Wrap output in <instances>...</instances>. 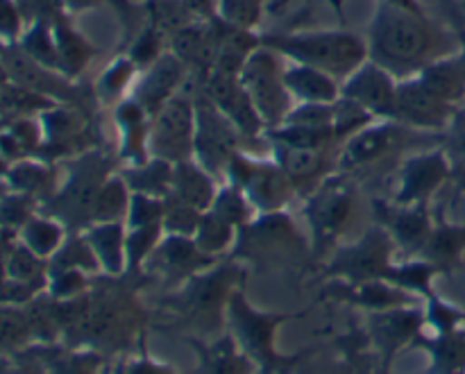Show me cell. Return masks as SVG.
Returning a JSON list of instances; mask_svg holds the SVG:
<instances>
[{
	"mask_svg": "<svg viewBox=\"0 0 465 374\" xmlns=\"http://www.w3.org/2000/svg\"><path fill=\"white\" fill-rule=\"evenodd\" d=\"M227 118L236 125V130L243 134V139L248 141L250 148L257 143L266 145L263 141V127L262 118H259L257 109L250 103L248 94H245L243 84H241V77L234 73H223V71H212L203 82H193Z\"/></svg>",
	"mask_w": 465,
	"mask_h": 374,
	"instance_id": "e0dca14e",
	"label": "cell"
},
{
	"mask_svg": "<svg viewBox=\"0 0 465 374\" xmlns=\"http://www.w3.org/2000/svg\"><path fill=\"white\" fill-rule=\"evenodd\" d=\"M32 330L23 307L0 304V352H18L32 343Z\"/></svg>",
	"mask_w": 465,
	"mask_h": 374,
	"instance_id": "60d3db41",
	"label": "cell"
},
{
	"mask_svg": "<svg viewBox=\"0 0 465 374\" xmlns=\"http://www.w3.org/2000/svg\"><path fill=\"white\" fill-rule=\"evenodd\" d=\"M195 352H200V374H248L250 359L236 352L232 339H221L216 343H203L189 339Z\"/></svg>",
	"mask_w": 465,
	"mask_h": 374,
	"instance_id": "d590c367",
	"label": "cell"
},
{
	"mask_svg": "<svg viewBox=\"0 0 465 374\" xmlns=\"http://www.w3.org/2000/svg\"><path fill=\"white\" fill-rule=\"evenodd\" d=\"M182 3L189 5V7L203 18H209L216 14V0H182Z\"/></svg>",
	"mask_w": 465,
	"mask_h": 374,
	"instance_id": "9f6ffc18",
	"label": "cell"
},
{
	"mask_svg": "<svg viewBox=\"0 0 465 374\" xmlns=\"http://www.w3.org/2000/svg\"><path fill=\"white\" fill-rule=\"evenodd\" d=\"M207 212L216 213L218 218L227 221L230 225H234L236 230L245 227L248 222H252L254 218L259 216L254 204L250 202V198L245 195L243 189L234 184H227V182H221L216 191V198H213L212 207Z\"/></svg>",
	"mask_w": 465,
	"mask_h": 374,
	"instance_id": "74e56055",
	"label": "cell"
},
{
	"mask_svg": "<svg viewBox=\"0 0 465 374\" xmlns=\"http://www.w3.org/2000/svg\"><path fill=\"white\" fill-rule=\"evenodd\" d=\"M440 148L445 150L448 159L452 162L454 171L465 168V107L457 109L448 130L440 134Z\"/></svg>",
	"mask_w": 465,
	"mask_h": 374,
	"instance_id": "c3c4849f",
	"label": "cell"
},
{
	"mask_svg": "<svg viewBox=\"0 0 465 374\" xmlns=\"http://www.w3.org/2000/svg\"><path fill=\"white\" fill-rule=\"evenodd\" d=\"M268 154L282 166V171L291 177L298 198L312 193L325 177L336 172V157L339 150H304L291 148L282 143H266Z\"/></svg>",
	"mask_w": 465,
	"mask_h": 374,
	"instance_id": "44dd1931",
	"label": "cell"
},
{
	"mask_svg": "<svg viewBox=\"0 0 465 374\" xmlns=\"http://www.w3.org/2000/svg\"><path fill=\"white\" fill-rule=\"evenodd\" d=\"M413 345L430 352V374H465V327L431 340L418 336Z\"/></svg>",
	"mask_w": 465,
	"mask_h": 374,
	"instance_id": "e575fe53",
	"label": "cell"
},
{
	"mask_svg": "<svg viewBox=\"0 0 465 374\" xmlns=\"http://www.w3.org/2000/svg\"><path fill=\"white\" fill-rule=\"evenodd\" d=\"M9 168H12V162H9V159L5 157L3 153H0V182H5V180H7V172H9Z\"/></svg>",
	"mask_w": 465,
	"mask_h": 374,
	"instance_id": "91938a15",
	"label": "cell"
},
{
	"mask_svg": "<svg viewBox=\"0 0 465 374\" xmlns=\"http://www.w3.org/2000/svg\"><path fill=\"white\" fill-rule=\"evenodd\" d=\"M371 327L377 348L386 354V359H391L402 345L416 343L418 334L425 327V313L409 307L389 309L372 313Z\"/></svg>",
	"mask_w": 465,
	"mask_h": 374,
	"instance_id": "484cf974",
	"label": "cell"
},
{
	"mask_svg": "<svg viewBox=\"0 0 465 374\" xmlns=\"http://www.w3.org/2000/svg\"><path fill=\"white\" fill-rule=\"evenodd\" d=\"M416 80L452 107H461L465 103V64L459 53L436 59L418 73Z\"/></svg>",
	"mask_w": 465,
	"mask_h": 374,
	"instance_id": "f1b7e54d",
	"label": "cell"
},
{
	"mask_svg": "<svg viewBox=\"0 0 465 374\" xmlns=\"http://www.w3.org/2000/svg\"><path fill=\"white\" fill-rule=\"evenodd\" d=\"M45 361L41 354L32 352L25 357H0V374H45Z\"/></svg>",
	"mask_w": 465,
	"mask_h": 374,
	"instance_id": "f907efd6",
	"label": "cell"
},
{
	"mask_svg": "<svg viewBox=\"0 0 465 374\" xmlns=\"http://www.w3.org/2000/svg\"><path fill=\"white\" fill-rule=\"evenodd\" d=\"M39 212V202L30 195L7 191L0 195V227L18 234L23 225Z\"/></svg>",
	"mask_w": 465,
	"mask_h": 374,
	"instance_id": "ee69618b",
	"label": "cell"
},
{
	"mask_svg": "<svg viewBox=\"0 0 465 374\" xmlns=\"http://www.w3.org/2000/svg\"><path fill=\"white\" fill-rule=\"evenodd\" d=\"M368 59L380 64L398 82L416 77L436 59L459 48L450 25L434 21L427 12L377 3L366 32Z\"/></svg>",
	"mask_w": 465,
	"mask_h": 374,
	"instance_id": "6da1fadb",
	"label": "cell"
},
{
	"mask_svg": "<svg viewBox=\"0 0 465 374\" xmlns=\"http://www.w3.org/2000/svg\"><path fill=\"white\" fill-rule=\"evenodd\" d=\"M425 325H431L436 336L450 334V331L459 330L465 325V311L452 304L443 302L436 295L427 298V313H425Z\"/></svg>",
	"mask_w": 465,
	"mask_h": 374,
	"instance_id": "f6af8a7d",
	"label": "cell"
},
{
	"mask_svg": "<svg viewBox=\"0 0 465 374\" xmlns=\"http://www.w3.org/2000/svg\"><path fill=\"white\" fill-rule=\"evenodd\" d=\"M66 227H64L57 218L48 216V213L44 212H36L35 216L18 230V241H21L27 250H32L36 257L45 259V261H50V259L54 257V252H57V250L62 248L64 241H66Z\"/></svg>",
	"mask_w": 465,
	"mask_h": 374,
	"instance_id": "836d02e7",
	"label": "cell"
},
{
	"mask_svg": "<svg viewBox=\"0 0 465 374\" xmlns=\"http://www.w3.org/2000/svg\"><path fill=\"white\" fill-rule=\"evenodd\" d=\"M116 374H173V370L168 366H162V363L153 361L150 357H141L136 361L125 363V366L118 368Z\"/></svg>",
	"mask_w": 465,
	"mask_h": 374,
	"instance_id": "816d5d0a",
	"label": "cell"
},
{
	"mask_svg": "<svg viewBox=\"0 0 465 374\" xmlns=\"http://www.w3.org/2000/svg\"><path fill=\"white\" fill-rule=\"evenodd\" d=\"M395 243L380 225H372L363 231V236L354 243L339 245L327 263V277H339L348 284H363V281H384L386 272L393 266L391 254Z\"/></svg>",
	"mask_w": 465,
	"mask_h": 374,
	"instance_id": "9a60e30c",
	"label": "cell"
},
{
	"mask_svg": "<svg viewBox=\"0 0 465 374\" xmlns=\"http://www.w3.org/2000/svg\"><path fill=\"white\" fill-rule=\"evenodd\" d=\"M457 109L459 107L436 98L416 77L398 82L393 118L411 130L425 132V134H443L452 123Z\"/></svg>",
	"mask_w": 465,
	"mask_h": 374,
	"instance_id": "ac0fdd59",
	"label": "cell"
},
{
	"mask_svg": "<svg viewBox=\"0 0 465 374\" xmlns=\"http://www.w3.org/2000/svg\"><path fill=\"white\" fill-rule=\"evenodd\" d=\"M213 263H216V259L200 252L193 239L163 234V239L159 241L154 252L145 261V268L150 271V277H157L159 281L163 280L168 286H177L189 281L198 272L212 268Z\"/></svg>",
	"mask_w": 465,
	"mask_h": 374,
	"instance_id": "d6986e66",
	"label": "cell"
},
{
	"mask_svg": "<svg viewBox=\"0 0 465 374\" xmlns=\"http://www.w3.org/2000/svg\"><path fill=\"white\" fill-rule=\"evenodd\" d=\"M377 3H391V5H398V7H404V9H413V12H425V7H422L420 0H377ZM327 5L334 9L336 18H339L341 25L345 27V14H343L345 0H330Z\"/></svg>",
	"mask_w": 465,
	"mask_h": 374,
	"instance_id": "f5cc1de1",
	"label": "cell"
},
{
	"mask_svg": "<svg viewBox=\"0 0 465 374\" xmlns=\"http://www.w3.org/2000/svg\"><path fill=\"white\" fill-rule=\"evenodd\" d=\"M44 361L45 366H50V374H98L100 359L94 352H71L54 359L44 357Z\"/></svg>",
	"mask_w": 465,
	"mask_h": 374,
	"instance_id": "681fc988",
	"label": "cell"
},
{
	"mask_svg": "<svg viewBox=\"0 0 465 374\" xmlns=\"http://www.w3.org/2000/svg\"><path fill=\"white\" fill-rule=\"evenodd\" d=\"M195 94V141L193 162L223 182L227 163L241 150H250L234 123L193 84Z\"/></svg>",
	"mask_w": 465,
	"mask_h": 374,
	"instance_id": "30bf717a",
	"label": "cell"
},
{
	"mask_svg": "<svg viewBox=\"0 0 465 374\" xmlns=\"http://www.w3.org/2000/svg\"><path fill=\"white\" fill-rule=\"evenodd\" d=\"M27 27L21 0H0V45H16Z\"/></svg>",
	"mask_w": 465,
	"mask_h": 374,
	"instance_id": "7dc6e473",
	"label": "cell"
},
{
	"mask_svg": "<svg viewBox=\"0 0 465 374\" xmlns=\"http://www.w3.org/2000/svg\"><path fill=\"white\" fill-rule=\"evenodd\" d=\"M465 254V225L450 222L445 209H434V225H431L430 239L422 245L420 259L436 266V271L452 275L463 266Z\"/></svg>",
	"mask_w": 465,
	"mask_h": 374,
	"instance_id": "d4e9b609",
	"label": "cell"
},
{
	"mask_svg": "<svg viewBox=\"0 0 465 374\" xmlns=\"http://www.w3.org/2000/svg\"><path fill=\"white\" fill-rule=\"evenodd\" d=\"M9 191H16V193L30 195L36 202L41 204L54 193L59 184L57 168L50 162H44L39 157H27L21 159V162L12 163L7 172V180H5Z\"/></svg>",
	"mask_w": 465,
	"mask_h": 374,
	"instance_id": "4dcf8cb0",
	"label": "cell"
},
{
	"mask_svg": "<svg viewBox=\"0 0 465 374\" xmlns=\"http://www.w3.org/2000/svg\"><path fill=\"white\" fill-rule=\"evenodd\" d=\"M50 23H53V36L54 45H57L59 73L66 75L68 80H80L82 73L100 54V50L77 30V25L73 23V16L64 12V9L54 14L50 18Z\"/></svg>",
	"mask_w": 465,
	"mask_h": 374,
	"instance_id": "cb8c5ba5",
	"label": "cell"
},
{
	"mask_svg": "<svg viewBox=\"0 0 465 374\" xmlns=\"http://www.w3.org/2000/svg\"><path fill=\"white\" fill-rule=\"evenodd\" d=\"M227 318H230L232 334L236 343L243 349L245 357L266 370L284 366L286 359L280 357L275 349V334L286 320H291V313H262L248 304L239 289L232 293L227 304Z\"/></svg>",
	"mask_w": 465,
	"mask_h": 374,
	"instance_id": "4fadbf2b",
	"label": "cell"
},
{
	"mask_svg": "<svg viewBox=\"0 0 465 374\" xmlns=\"http://www.w3.org/2000/svg\"><path fill=\"white\" fill-rule=\"evenodd\" d=\"M39 123L44 132V143L36 157L44 162H66L86 150L104 145L98 121L71 104H50L44 112H39Z\"/></svg>",
	"mask_w": 465,
	"mask_h": 374,
	"instance_id": "8fae6325",
	"label": "cell"
},
{
	"mask_svg": "<svg viewBox=\"0 0 465 374\" xmlns=\"http://www.w3.org/2000/svg\"><path fill=\"white\" fill-rule=\"evenodd\" d=\"M448 5H450V12H448L450 27H452L454 34H457V39H459V54H461V59H463V64H465V14L459 12V9H454L450 0H448Z\"/></svg>",
	"mask_w": 465,
	"mask_h": 374,
	"instance_id": "db71d44e",
	"label": "cell"
},
{
	"mask_svg": "<svg viewBox=\"0 0 465 374\" xmlns=\"http://www.w3.org/2000/svg\"><path fill=\"white\" fill-rule=\"evenodd\" d=\"M302 200V213L312 234V254L325 257L330 250L339 248V241L357 221L361 184L336 171Z\"/></svg>",
	"mask_w": 465,
	"mask_h": 374,
	"instance_id": "8992f818",
	"label": "cell"
},
{
	"mask_svg": "<svg viewBox=\"0 0 465 374\" xmlns=\"http://www.w3.org/2000/svg\"><path fill=\"white\" fill-rule=\"evenodd\" d=\"M284 82L293 103H336L341 98V82L330 73L304 64L286 62Z\"/></svg>",
	"mask_w": 465,
	"mask_h": 374,
	"instance_id": "83f0119b",
	"label": "cell"
},
{
	"mask_svg": "<svg viewBox=\"0 0 465 374\" xmlns=\"http://www.w3.org/2000/svg\"><path fill=\"white\" fill-rule=\"evenodd\" d=\"M62 9L71 16L82 12H89V9H98L100 5H104V0H59Z\"/></svg>",
	"mask_w": 465,
	"mask_h": 374,
	"instance_id": "11a10c76",
	"label": "cell"
},
{
	"mask_svg": "<svg viewBox=\"0 0 465 374\" xmlns=\"http://www.w3.org/2000/svg\"><path fill=\"white\" fill-rule=\"evenodd\" d=\"M114 125H116L118 145L116 157L121 166L141 163L150 157V127L153 116L143 109L139 100L125 98L112 109Z\"/></svg>",
	"mask_w": 465,
	"mask_h": 374,
	"instance_id": "603a6c76",
	"label": "cell"
},
{
	"mask_svg": "<svg viewBox=\"0 0 465 374\" xmlns=\"http://www.w3.org/2000/svg\"><path fill=\"white\" fill-rule=\"evenodd\" d=\"M241 280H243V268L234 263V259L218 266L213 263L212 268L184 281L177 293L163 300V304L177 316V325L180 322L186 325L184 330L213 334Z\"/></svg>",
	"mask_w": 465,
	"mask_h": 374,
	"instance_id": "5b68a950",
	"label": "cell"
},
{
	"mask_svg": "<svg viewBox=\"0 0 465 374\" xmlns=\"http://www.w3.org/2000/svg\"><path fill=\"white\" fill-rule=\"evenodd\" d=\"M62 163L64 177H59L57 189L41 204L39 212L57 218L68 231H84L91 225V213L100 189L109 175L121 168V163L116 153H107L104 145L86 150Z\"/></svg>",
	"mask_w": 465,
	"mask_h": 374,
	"instance_id": "277c9868",
	"label": "cell"
},
{
	"mask_svg": "<svg viewBox=\"0 0 465 374\" xmlns=\"http://www.w3.org/2000/svg\"><path fill=\"white\" fill-rule=\"evenodd\" d=\"M173 166L175 163L163 162V159L148 157L141 163H132V166H121L118 172L130 186L132 193L153 195V198L166 200L171 193L173 184Z\"/></svg>",
	"mask_w": 465,
	"mask_h": 374,
	"instance_id": "d6a6232c",
	"label": "cell"
},
{
	"mask_svg": "<svg viewBox=\"0 0 465 374\" xmlns=\"http://www.w3.org/2000/svg\"><path fill=\"white\" fill-rule=\"evenodd\" d=\"M236 234H239V230H236L234 225H230L227 221L218 218L216 213L204 212L203 218H200V225L193 241L200 248V252H204L207 257L218 259L223 252L234 248Z\"/></svg>",
	"mask_w": 465,
	"mask_h": 374,
	"instance_id": "ab89813d",
	"label": "cell"
},
{
	"mask_svg": "<svg viewBox=\"0 0 465 374\" xmlns=\"http://www.w3.org/2000/svg\"><path fill=\"white\" fill-rule=\"evenodd\" d=\"M218 186H221L218 177L204 171L198 162L189 159V162H180L173 166V184L168 198L180 200L198 212H207L216 198Z\"/></svg>",
	"mask_w": 465,
	"mask_h": 374,
	"instance_id": "4316f807",
	"label": "cell"
},
{
	"mask_svg": "<svg viewBox=\"0 0 465 374\" xmlns=\"http://www.w3.org/2000/svg\"><path fill=\"white\" fill-rule=\"evenodd\" d=\"M307 254V239L289 212L259 213L252 222L241 227L232 248V259L250 261L257 271L298 266Z\"/></svg>",
	"mask_w": 465,
	"mask_h": 374,
	"instance_id": "52a82bcc",
	"label": "cell"
},
{
	"mask_svg": "<svg viewBox=\"0 0 465 374\" xmlns=\"http://www.w3.org/2000/svg\"><path fill=\"white\" fill-rule=\"evenodd\" d=\"M223 182L243 189L257 213L286 212L293 198H298L293 182L282 171L280 163L271 154L257 157L250 150H241L230 159Z\"/></svg>",
	"mask_w": 465,
	"mask_h": 374,
	"instance_id": "ba28073f",
	"label": "cell"
},
{
	"mask_svg": "<svg viewBox=\"0 0 465 374\" xmlns=\"http://www.w3.org/2000/svg\"><path fill=\"white\" fill-rule=\"evenodd\" d=\"M272 0H216V14L234 25L259 30Z\"/></svg>",
	"mask_w": 465,
	"mask_h": 374,
	"instance_id": "b9f144b4",
	"label": "cell"
},
{
	"mask_svg": "<svg viewBox=\"0 0 465 374\" xmlns=\"http://www.w3.org/2000/svg\"><path fill=\"white\" fill-rule=\"evenodd\" d=\"M132 191L121 177V172L109 175L100 189L98 198H95L94 213H91V222H125L127 209H130Z\"/></svg>",
	"mask_w": 465,
	"mask_h": 374,
	"instance_id": "8d00e7d4",
	"label": "cell"
},
{
	"mask_svg": "<svg viewBox=\"0 0 465 374\" xmlns=\"http://www.w3.org/2000/svg\"><path fill=\"white\" fill-rule=\"evenodd\" d=\"M262 44L275 50L286 62L304 64L330 73L343 84L361 64L368 62L366 36L350 32L348 27L334 30H286L262 32Z\"/></svg>",
	"mask_w": 465,
	"mask_h": 374,
	"instance_id": "3957f363",
	"label": "cell"
},
{
	"mask_svg": "<svg viewBox=\"0 0 465 374\" xmlns=\"http://www.w3.org/2000/svg\"><path fill=\"white\" fill-rule=\"evenodd\" d=\"M371 212L375 225L391 236L395 248L407 254H420L434 225L431 204H398L384 195H372Z\"/></svg>",
	"mask_w": 465,
	"mask_h": 374,
	"instance_id": "2e32d148",
	"label": "cell"
},
{
	"mask_svg": "<svg viewBox=\"0 0 465 374\" xmlns=\"http://www.w3.org/2000/svg\"><path fill=\"white\" fill-rule=\"evenodd\" d=\"M82 234L89 241L98 266L109 277H121L127 271L125 222H91Z\"/></svg>",
	"mask_w": 465,
	"mask_h": 374,
	"instance_id": "f546056e",
	"label": "cell"
},
{
	"mask_svg": "<svg viewBox=\"0 0 465 374\" xmlns=\"http://www.w3.org/2000/svg\"><path fill=\"white\" fill-rule=\"evenodd\" d=\"M139 75L141 71L127 54H114L112 62L103 68V73H100V75L95 77L94 84H91L94 86V95L95 100H98L100 107L114 109L118 103L130 98Z\"/></svg>",
	"mask_w": 465,
	"mask_h": 374,
	"instance_id": "1f68e13d",
	"label": "cell"
},
{
	"mask_svg": "<svg viewBox=\"0 0 465 374\" xmlns=\"http://www.w3.org/2000/svg\"><path fill=\"white\" fill-rule=\"evenodd\" d=\"M195 141V94L193 80L173 95L153 116L150 157L180 163L193 159Z\"/></svg>",
	"mask_w": 465,
	"mask_h": 374,
	"instance_id": "7c38bea8",
	"label": "cell"
},
{
	"mask_svg": "<svg viewBox=\"0 0 465 374\" xmlns=\"http://www.w3.org/2000/svg\"><path fill=\"white\" fill-rule=\"evenodd\" d=\"M452 162L440 145L407 154L395 171V189L389 195L398 204H431L445 184L452 182Z\"/></svg>",
	"mask_w": 465,
	"mask_h": 374,
	"instance_id": "5bb4252c",
	"label": "cell"
},
{
	"mask_svg": "<svg viewBox=\"0 0 465 374\" xmlns=\"http://www.w3.org/2000/svg\"><path fill=\"white\" fill-rule=\"evenodd\" d=\"M450 184H454V198L465 195V168L452 172V182H450Z\"/></svg>",
	"mask_w": 465,
	"mask_h": 374,
	"instance_id": "680465c9",
	"label": "cell"
},
{
	"mask_svg": "<svg viewBox=\"0 0 465 374\" xmlns=\"http://www.w3.org/2000/svg\"><path fill=\"white\" fill-rule=\"evenodd\" d=\"M418 145H440V134H425L411 130L395 118H380L350 136L339 150L336 171L345 172L363 186H377L380 182L393 180L395 171L411 150Z\"/></svg>",
	"mask_w": 465,
	"mask_h": 374,
	"instance_id": "7a4b0ae2",
	"label": "cell"
},
{
	"mask_svg": "<svg viewBox=\"0 0 465 374\" xmlns=\"http://www.w3.org/2000/svg\"><path fill=\"white\" fill-rule=\"evenodd\" d=\"M313 3H316V0H302V7H300V12L295 14V18H298V16H304V14H307V12H312ZM325 3H330V0H325ZM286 5H289V0H272V3H271V9H268V14L280 12V9H282V7H286Z\"/></svg>",
	"mask_w": 465,
	"mask_h": 374,
	"instance_id": "6f0895ef",
	"label": "cell"
},
{
	"mask_svg": "<svg viewBox=\"0 0 465 374\" xmlns=\"http://www.w3.org/2000/svg\"><path fill=\"white\" fill-rule=\"evenodd\" d=\"M163 218V200L153 195L132 193L130 209L125 216V227H150L162 225Z\"/></svg>",
	"mask_w": 465,
	"mask_h": 374,
	"instance_id": "bcb514c9",
	"label": "cell"
},
{
	"mask_svg": "<svg viewBox=\"0 0 465 374\" xmlns=\"http://www.w3.org/2000/svg\"><path fill=\"white\" fill-rule=\"evenodd\" d=\"M395 95H398V80L371 59L341 84V98L361 104L375 118H393Z\"/></svg>",
	"mask_w": 465,
	"mask_h": 374,
	"instance_id": "ffe728a7",
	"label": "cell"
},
{
	"mask_svg": "<svg viewBox=\"0 0 465 374\" xmlns=\"http://www.w3.org/2000/svg\"><path fill=\"white\" fill-rule=\"evenodd\" d=\"M191 82V73L173 53L162 54L150 68H145L136 80L132 98L143 104L150 116L159 112L175 94H180Z\"/></svg>",
	"mask_w": 465,
	"mask_h": 374,
	"instance_id": "7402d4cb",
	"label": "cell"
},
{
	"mask_svg": "<svg viewBox=\"0 0 465 374\" xmlns=\"http://www.w3.org/2000/svg\"><path fill=\"white\" fill-rule=\"evenodd\" d=\"M16 45L35 62L44 64V66L53 68V71H59L57 45H54L50 18H35V21L27 23L25 32H23L21 41Z\"/></svg>",
	"mask_w": 465,
	"mask_h": 374,
	"instance_id": "f35d334b",
	"label": "cell"
},
{
	"mask_svg": "<svg viewBox=\"0 0 465 374\" xmlns=\"http://www.w3.org/2000/svg\"><path fill=\"white\" fill-rule=\"evenodd\" d=\"M203 213L204 212H198V209L189 207V204L180 202V200L166 198L163 200V218H162L163 234L193 239L195 231H198Z\"/></svg>",
	"mask_w": 465,
	"mask_h": 374,
	"instance_id": "7bdbcfd3",
	"label": "cell"
},
{
	"mask_svg": "<svg viewBox=\"0 0 465 374\" xmlns=\"http://www.w3.org/2000/svg\"><path fill=\"white\" fill-rule=\"evenodd\" d=\"M284 68L286 59L262 44L239 73L241 84L266 130L280 127L293 109V98L284 82Z\"/></svg>",
	"mask_w": 465,
	"mask_h": 374,
	"instance_id": "9c48e42d",
	"label": "cell"
}]
</instances>
